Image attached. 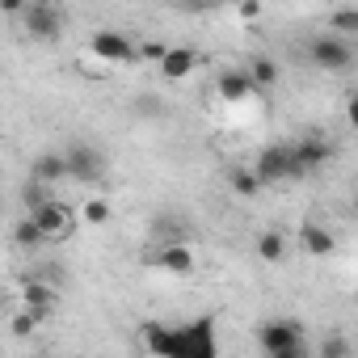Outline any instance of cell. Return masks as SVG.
I'll return each instance as SVG.
<instances>
[{
  "label": "cell",
  "mask_w": 358,
  "mask_h": 358,
  "mask_svg": "<svg viewBox=\"0 0 358 358\" xmlns=\"http://www.w3.org/2000/svg\"><path fill=\"white\" fill-rule=\"evenodd\" d=\"M68 169H72V182H101L106 156L93 143H76V148H68Z\"/></svg>",
  "instance_id": "cell-7"
},
{
  "label": "cell",
  "mask_w": 358,
  "mask_h": 358,
  "mask_svg": "<svg viewBox=\"0 0 358 358\" xmlns=\"http://www.w3.org/2000/svg\"><path fill=\"white\" fill-rule=\"evenodd\" d=\"M47 190H51V186H47V182H34V177H30V186H26V190H22V203H26V211H38V207H43V203H47V199H51V194H47Z\"/></svg>",
  "instance_id": "cell-21"
},
{
  "label": "cell",
  "mask_w": 358,
  "mask_h": 358,
  "mask_svg": "<svg viewBox=\"0 0 358 358\" xmlns=\"http://www.w3.org/2000/svg\"><path fill=\"white\" fill-rule=\"evenodd\" d=\"M80 220H85V224H97V228L110 224V203H106V199H89L85 211H80Z\"/></svg>",
  "instance_id": "cell-22"
},
{
  "label": "cell",
  "mask_w": 358,
  "mask_h": 358,
  "mask_svg": "<svg viewBox=\"0 0 358 358\" xmlns=\"http://www.w3.org/2000/svg\"><path fill=\"white\" fill-rule=\"evenodd\" d=\"M257 345L270 358H299V354H308L303 333H299L295 320H266V324H257Z\"/></svg>",
  "instance_id": "cell-2"
},
{
  "label": "cell",
  "mask_w": 358,
  "mask_h": 358,
  "mask_svg": "<svg viewBox=\"0 0 358 358\" xmlns=\"http://www.w3.org/2000/svg\"><path fill=\"white\" fill-rule=\"evenodd\" d=\"M152 266L173 270V274H190V270H194V253H190L186 245H164V249H156Z\"/></svg>",
  "instance_id": "cell-14"
},
{
  "label": "cell",
  "mask_w": 358,
  "mask_h": 358,
  "mask_svg": "<svg viewBox=\"0 0 358 358\" xmlns=\"http://www.w3.org/2000/svg\"><path fill=\"white\" fill-rule=\"evenodd\" d=\"M329 156H333V148H329L324 139H316V135L291 143V177H308V173H316L320 164H329Z\"/></svg>",
  "instance_id": "cell-6"
},
{
  "label": "cell",
  "mask_w": 358,
  "mask_h": 358,
  "mask_svg": "<svg viewBox=\"0 0 358 358\" xmlns=\"http://www.w3.org/2000/svg\"><path fill=\"white\" fill-rule=\"evenodd\" d=\"M34 324H43V320H38L30 308H26V312H17V316H13V337H30V329H34Z\"/></svg>",
  "instance_id": "cell-24"
},
{
  "label": "cell",
  "mask_w": 358,
  "mask_h": 358,
  "mask_svg": "<svg viewBox=\"0 0 358 358\" xmlns=\"http://www.w3.org/2000/svg\"><path fill=\"white\" fill-rule=\"evenodd\" d=\"M22 303L38 316V320H47L51 316V308H55V287H47V282H26V291H22Z\"/></svg>",
  "instance_id": "cell-15"
},
{
  "label": "cell",
  "mask_w": 358,
  "mask_h": 358,
  "mask_svg": "<svg viewBox=\"0 0 358 358\" xmlns=\"http://www.w3.org/2000/svg\"><path fill=\"white\" fill-rule=\"evenodd\" d=\"M249 72H253V85L257 89H274L278 85V64L270 55H253L249 59Z\"/></svg>",
  "instance_id": "cell-17"
},
{
  "label": "cell",
  "mask_w": 358,
  "mask_h": 358,
  "mask_svg": "<svg viewBox=\"0 0 358 358\" xmlns=\"http://www.w3.org/2000/svg\"><path fill=\"white\" fill-rule=\"evenodd\" d=\"M241 13H245V17H257L262 5H257V0H241Z\"/></svg>",
  "instance_id": "cell-29"
},
{
  "label": "cell",
  "mask_w": 358,
  "mask_h": 358,
  "mask_svg": "<svg viewBox=\"0 0 358 358\" xmlns=\"http://www.w3.org/2000/svg\"><path fill=\"white\" fill-rule=\"evenodd\" d=\"M257 257L262 262H287V241L278 232H262L257 236Z\"/></svg>",
  "instance_id": "cell-18"
},
{
  "label": "cell",
  "mask_w": 358,
  "mask_h": 358,
  "mask_svg": "<svg viewBox=\"0 0 358 358\" xmlns=\"http://www.w3.org/2000/svg\"><path fill=\"white\" fill-rule=\"evenodd\" d=\"M164 51H169V47H160V43H148V47H139V59H152V64H160V59H164Z\"/></svg>",
  "instance_id": "cell-26"
},
{
  "label": "cell",
  "mask_w": 358,
  "mask_h": 358,
  "mask_svg": "<svg viewBox=\"0 0 358 358\" xmlns=\"http://www.w3.org/2000/svg\"><path fill=\"white\" fill-rule=\"evenodd\" d=\"M22 22H26V34H30L34 43H55V38H59V30H64L59 9L43 5V0H30V9L22 13Z\"/></svg>",
  "instance_id": "cell-5"
},
{
  "label": "cell",
  "mask_w": 358,
  "mask_h": 358,
  "mask_svg": "<svg viewBox=\"0 0 358 358\" xmlns=\"http://www.w3.org/2000/svg\"><path fill=\"white\" fill-rule=\"evenodd\" d=\"M329 26H333V34H358V9H333Z\"/></svg>",
  "instance_id": "cell-20"
},
{
  "label": "cell",
  "mask_w": 358,
  "mask_h": 358,
  "mask_svg": "<svg viewBox=\"0 0 358 358\" xmlns=\"http://www.w3.org/2000/svg\"><path fill=\"white\" fill-rule=\"evenodd\" d=\"M13 241H17L22 249H38V245L47 241V232H43V228L34 224V215H26V220H22V224L13 228Z\"/></svg>",
  "instance_id": "cell-19"
},
{
  "label": "cell",
  "mask_w": 358,
  "mask_h": 358,
  "mask_svg": "<svg viewBox=\"0 0 358 358\" xmlns=\"http://www.w3.org/2000/svg\"><path fill=\"white\" fill-rule=\"evenodd\" d=\"M228 182H232V190H236L241 199H257V194L266 190V182H262V173H257V169H232V173H228Z\"/></svg>",
  "instance_id": "cell-16"
},
{
  "label": "cell",
  "mask_w": 358,
  "mask_h": 358,
  "mask_svg": "<svg viewBox=\"0 0 358 358\" xmlns=\"http://www.w3.org/2000/svg\"><path fill=\"white\" fill-rule=\"evenodd\" d=\"M253 169L262 173V182H266V186H270V182H287V177H291V148H287V143H270V148H262Z\"/></svg>",
  "instance_id": "cell-9"
},
{
  "label": "cell",
  "mask_w": 358,
  "mask_h": 358,
  "mask_svg": "<svg viewBox=\"0 0 358 358\" xmlns=\"http://www.w3.org/2000/svg\"><path fill=\"white\" fill-rule=\"evenodd\" d=\"M30 177H34V182H47V186H55V182H64V177H72L68 152H43V156H34Z\"/></svg>",
  "instance_id": "cell-11"
},
{
  "label": "cell",
  "mask_w": 358,
  "mask_h": 358,
  "mask_svg": "<svg viewBox=\"0 0 358 358\" xmlns=\"http://www.w3.org/2000/svg\"><path fill=\"white\" fill-rule=\"evenodd\" d=\"M131 110H135L139 118H160V114H164V101H160V97H152V93H143V97H135V101H131Z\"/></svg>",
  "instance_id": "cell-23"
},
{
  "label": "cell",
  "mask_w": 358,
  "mask_h": 358,
  "mask_svg": "<svg viewBox=\"0 0 358 358\" xmlns=\"http://www.w3.org/2000/svg\"><path fill=\"white\" fill-rule=\"evenodd\" d=\"M215 89H220V97H224V101H249V97L257 93V85H253V72H249V68H224V72H220V80H215Z\"/></svg>",
  "instance_id": "cell-10"
},
{
  "label": "cell",
  "mask_w": 358,
  "mask_h": 358,
  "mask_svg": "<svg viewBox=\"0 0 358 358\" xmlns=\"http://www.w3.org/2000/svg\"><path fill=\"white\" fill-rule=\"evenodd\" d=\"M30 215H34V224L47 232V241H68V236L76 232V220H80V215H76L68 203H59V199H47V203H43L38 211H30Z\"/></svg>",
  "instance_id": "cell-4"
},
{
  "label": "cell",
  "mask_w": 358,
  "mask_h": 358,
  "mask_svg": "<svg viewBox=\"0 0 358 358\" xmlns=\"http://www.w3.org/2000/svg\"><path fill=\"white\" fill-rule=\"evenodd\" d=\"M345 118H350V127L358 131V93H354V97L345 101Z\"/></svg>",
  "instance_id": "cell-28"
},
{
  "label": "cell",
  "mask_w": 358,
  "mask_h": 358,
  "mask_svg": "<svg viewBox=\"0 0 358 358\" xmlns=\"http://www.w3.org/2000/svg\"><path fill=\"white\" fill-rule=\"evenodd\" d=\"M143 345L160 358H215L220 354V341H215V324L203 316V320H190V324H160V320H148L143 324Z\"/></svg>",
  "instance_id": "cell-1"
},
{
  "label": "cell",
  "mask_w": 358,
  "mask_h": 358,
  "mask_svg": "<svg viewBox=\"0 0 358 358\" xmlns=\"http://www.w3.org/2000/svg\"><path fill=\"white\" fill-rule=\"evenodd\" d=\"M316 354H320V358H337V354H350V341H341V337H324V341L316 345Z\"/></svg>",
  "instance_id": "cell-25"
},
{
  "label": "cell",
  "mask_w": 358,
  "mask_h": 358,
  "mask_svg": "<svg viewBox=\"0 0 358 358\" xmlns=\"http://www.w3.org/2000/svg\"><path fill=\"white\" fill-rule=\"evenodd\" d=\"M0 9H5L9 17H17V13H26L30 5H26V0H0Z\"/></svg>",
  "instance_id": "cell-27"
},
{
  "label": "cell",
  "mask_w": 358,
  "mask_h": 358,
  "mask_svg": "<svg viewBox=\"0 0 358 358\" xmlns=\"http://www.w3.org/2000/svg\"><path fill=\"white\" fill-rule=\"evenodd\" d=\"M299 245H303V253L308 257H329L333 249H337V236L324 228V224H299Z\"/></svg>",
  "instance_id": "cell-12"
},
{
  "label": "cell",
  "mask_w": 358,
  "mask_h": 358,
  "mask_svg": "<svg viewBox=\"0 0 358 358\" xmlns=\"http://www.w3.org/2000/svg\"><path fill=\"white\" fill-rule=\"evenodd\" d=\"M194 64H199V51H190V47H169L164 59H160V76L164 80H186L194 72Z\"/></svg>",
  "instance_id": "cell-13"
},
{
  "label": "cell",
  "mask_w": 358,
  "mask_h": 358,
  "mask_svg": "<svg viewBox=\"0 0 358 358\" xmlns=\"http://www.w3.org/2000/svg\"><path fill=\"white\" fill-rule=\"evenodd\" d=\"M308 59L324 72H345L354 64V51H350L345 34H320V38L308 43Z\"/></svg>",
  "instance_id": "cell-3"
},
{
  "label": "cell",
  "mask_w": 358,
  "mask_h": 358,
  "mask_svg": "<svg viewBox=\"0 0 358 358\" xmlns=\"http://www.w3.org/2000/svg\"><path fill=\"white\" fill-rule=\"evenodd\" d=\"M89 47H93V55L106 59V64H135V59H139V47H135L131 38L114 34V30H97Z\"/></svg>",
  "instance_id": "cell-8"
}]
</instances>
